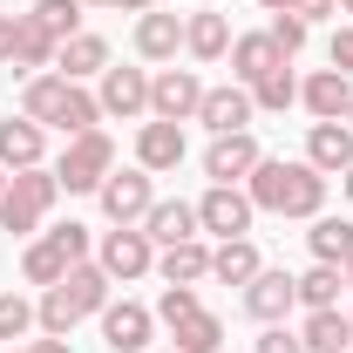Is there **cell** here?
<instances>
[{
    "instance_id": "cell-7",
    "label": "cell",
    "mask_w": 353,
    "mask_h": 353,
    "mask_svg": "<svg viewBox=\"0 0 353 353\" xmlns=\"http://www.w3.org/2000/svg\"><path fill=\"white\" fill-rule=\"evenodd\" d=\"M197 102H204V75H197V68H163V75H150V116H157V123H197Z\"/></svg>"
},
{
    "instance_id": "cell-19",
    "label": "cell",
    "mask_w": 353,
    "mask_h": 353,
    "mask_svg": "<svg viewBox=\"0 0 353 353\" xmlns=\"http://www.w3.org/2000/svg\"><path fill=\"white\" fill-rule=\"evenodd\" d=\"M183 54L190 61H224L231 54V21H224L218 7H204V14L183 21Z\"/></svg>"
},
{
    "instance_id": "cell-14",
    "label": "cell",
    "mask_w": 353,
    "mask_h": 353,
    "mask_svg": "<svg viewBox=\"0 0 353 353\" xmlns=\"http://www.w3.org/2000/svg\"><path fill=\"white\" fill-rule=\"evenodd\" d=\"M299 306V285H292V272H272L265 265L259 279L245 285V312L259 319V326H285V312Z\"/></svg>"
},
{
    "instance_id": "cell-50",
    "label": "cell",
    "mask_w": 353,
    "mask_h": 353,
    "mask_svg": "<svg viewBox=\"0 0 353 353\" xmlns=\"http://www.w3.org/2000/svg\"><path fill=\"white\" fill-rule=\"evenodd\" d=\"M340 14H353V0H340Z\"/></svg>"
},
{
    "instance_id": "cell-40",
    "label": "cell",
    "mask_w": 353,
    "mask_h": 353,
    "mask_svg": "<svg viewBox=\"0 0 353 353\" xmlns=\"http://www.w3.org/2000/svg\"><path fill=\"white\" fill-rule=\"evenodd\" d=\"M326 61H333L340 75H353V28H340V34H333V48H326Z\"/></svg>"
},
{
    "instance_id": "cell-15",
    "label": "cell",
    "mask_w": 353,
    "mask_h": 353,
    "mask_svg": "<svg viewBox=\"0 0 353 353\" xmlns=\"http://www.w3.org/2000/svg\"><path fill=\"white\" fill-rule=\"evenodd\" d=\"M136 163L150 176H170L176 163H183V123H157V116H150V123L136 130Z\"/></svg>"
},
{
    "instance_id": "cell-23",
    "label": "cell",
    "mask_w": 353,
    "mask_h": 353,
    "mask_svg": "<svg viewBox=\"0 0 353 353\" xmlns=\"http://www.w3.org/2000/svg\"><path fill=\"white\" fill-rule=\"evenodd\" d=\"M176 48H183V21L176 14H136V54L143 61H176Z\"/></svg>"
},
{
    "instance_id": "cell-27",
    "label": "cell",
    "mask_w": 353,
    "mask_h": 353,
    "mask_svg": "<svg viewBox=\"0 0 353 353\" xmlns=\"http://www.w3.org/2000/svg\"><path fill=\"white\" fill-rule=\"evenodd\" d=\"M299 340H306V353H347V347H353V319H347L340 306H326V312H306Z\"/></svg>"
},
{
    "instance_id": "cell-41",
    "label": "cell",
    "mask_w": 353,
    "mask_h": 353,
    "mask_svg": "<svg viewBox=\"0 0 353 353\" xmlns=\"http://www.w3.org/2000/svg\"><path fill=\"white\" fill-rule=\"evenodd\" d=\"M292 14H299V21H333V14H340V0H292Z\"/></svg>"
},
{
    "instance_id": "cell-20",
    "label": "cell",
    "mask_w": 353,
    "mask_h": 353,
    "mask_svg": "<svg viewBox=\"0 0 353 353\" xmlns=\"http://www.w3.org/2000/svg\"><path fill=\"white\" fill-rule=\"evenodd\" d=\"M157 272H163V285H204V279H211V245H204V238L163 245V252H157Z\"/></svg>"
},
{
    "instance_id": "cell-38",
    "label": "cell",
    "mask_w": 353,
    "mask_h": 353,
    "mask_svg": "<svg viewBox=\"0 0 353 353\" xmlns=\"http://www.w3.org/2000/svg\"><path fill=\"white\" fill-rule=\"evenodd\" d=\"M48 238L61 245V259H68V265H82V259H88V224H75V218H68V224H54Z\"/></svg>"
},
{
    "instance_id": "cell-3",
    "label": "cell",
    "mask_w": 353,
    "mask_h": 353,
    "mask_svg": "<svg viewBox=\"0 0 353 353\" xmlns=\"http://www.w3.org/2000/svg\"><path fill=\"white\" fill-rule=\"evenodd\" d=\"M54 197H61V183H54V170H48V163L14 170V176H7V197H0V231L34 238V231H41V218L54 211Z\"/></svg>"
},
{
    "instance_id": "cell-8",
    "label": "cell",
    "mask_w": 353,
    "mask_h": 353,
    "mask_svg": "<svg viewBox=\"0 0 353 353\" xmlns=\"http://www.w3.org/2000/svg\"><path fill=\"white\" fill-rule=\"evenodd\" d=\"M95 265L123 285V279H143V272H157V245L143 238V224H116L102 245H95Z\"/></svg>"
},
{
    "instance_id": "cell-46",
    "label": "cell",
    "mask_w": 353,
    "mask_h": 353,
    "mask_svg": "<svg viewBox=\"0 0 353 353\" xmlns=\"http://www.w3.org/2000/svg\"><path fill=\"white\" fill-rule=\"evenodd\" d=\"M7 176H14V170H0V197H7Z\"/></svg>"
},
{
    "instance_id": "cell-44",
    "label": "cell",
    "mask_w": 353,
    "mask_h": 353,
    "mask_svg": "<svg viewBox=\"0 0 353 353\" xmlns=\"http://www.w3.org/2000/svg\"><path fill=\"white\" fill-rule=\"evenodd\" d=\"M34 353H75L68 340H34Z\"/></svg>"
},
{
    "instance_id": "cell-43",
    "label": "cell",
    "mask_w": 353,
    "mask_h": 353,
    "mask_svg": "<svg viewBox=\"0 0 353 353\" xmlns=\"http://www.w3.org/2000/svg\"><path fill=\"white\" fill-rule=\"evenodd\" d=\"M109 7H123V14H150L157 0H109Z\"/></svg>"
},
{
    "instance_id": "cell-1",
    "label": "cell",
    "mask_w": 353,
    "mask_h": 353,
    "mask_svg": "<svg viewBox=\"0 0 353 353\" xmlns=\"http://www.w3.org/2000/svg\"><path fill=\"white\" fill-rule=\"evenodd\" d=\"M326 183H333V176H319L306 157H299V163L259 157V170L245 176V197H252L259 211H279V218H319V211H326Z\"/></svg>"
},
{
    "instance_id": "cell-17",
    "label": "cell",
    "mask_w": 353,
    "mask_h": 353,
    "mask_svg": "<svg viewBox=\"0 0 353 353\" xmlns=\"http://www.w3.org/2000/svg\"><path fill=\"white\" fill-rule=\"evenodd\" d=\"M143 238L163 252V245H183V238H204L197 231V204H183V197H157L150 204V218H143Z\"/></svg>"
},
{
    "instance_id": "cell-51",
    "label": "cell",
    "mask_w": 353,
    "mask_h": 353,
    "mask_svg": "<svg viewBox=\"0 0 353 353\" xmlns=\"http://www.w3.org/2000/svg\"><path fill=\"white\" fill-rule=\"evenodd\" d=\"M14 353H34V347H14Z\"/></svg>"
},
{
    "instance_id": "cell-47",
    "label": "cell",
    "mask_w": 353,
    "mask_h": 353,
    "mask_svg": "<svg viewBox=\"0 0 353 353\" xmlns=\"http://www.w3.org/2000/svg\"><path fill=\"white\" fill-rule=\"evenodd\" d=\"M340 272H347V285H353V259H347V265H340Z\"/></svg>"
},
{
    "instance_id": "cell-4",
    "label": "cell",
    "mask_w": 353,
    "mask_h": 353,
    "mask_svg": "<svg viewBox=\"0 0 353 353\" xmlns=\"http://www.w3.org/2000/svg\"><path fill=\"white\" fill-rule=\"evenodd\" d=\"M109 170H116V143H109L102 130L68 136V150L54 157V183H61V190H102Z\"/></svg>"
},
{
    "instance_id": "cell-5",
    "label": "cell",
    "mask_w": 353,
    "mask_h": 353,
    "mask_svg": "<svg viewBox=\"0 0 353 353\" xmlns=\"http://www.w3.org/2000/svg\"><path fill=\"white\" fill-rule=\"evenodd\" d=\"M252 218H259V204L245 197V183H211L204 197H197V231H211V238H252Z\"/></svg>"
},
{
    "instance_id": "cell-16",
    "label": "cell",
    "mask_w": 353,
    "mask_h": 353,
    "mask_svg": "<svg viewBox=\"0 0 353 353\" xmlns=\"http://www.w3.org/2000/svg\"><path fill=\"white\" fill-rule=\"evenodd\" d=\"M306 163L319 176H347L353 170V130L347 123H312L306 130Z\"/></svg>"
},
{
    "instance_id": "cell-30",
    "label": "cell",
    "mask_w": 353,
    "mask_h": 353,
    "mask_svg": "<svg viewBox=\"0 0 353 353\" xmlns=\"http://www.w3.org/2000/svg\"><path fill=\"white\" fill-rule=\"evenodd\" d=\"M21 279H28V285H61V279H68V259H61V245H54V238H34V245H28V252H21Z\"/></svg>"
},
{
    "instance_id": "cell-21",
    "label": "cell",
    "mask_w": 353,
    "mask_h": 353,
    "mask_svg": "<svg viewBox=\"0 0 353 353\" xmlns=\"http://www.w3.org/2000/svg\"><path fill=\"white\" fill-rule=\"evenodd\" d=\"M102 68H109V41H102V34H68V41H61V54H54V75H68V82H88V75H95V82H102Z\"/></svg>"
},
{
    "instance_id": "cell-18",
    "label": "cell",
    "mask_w": 353,
    "mask_h": 353,
    "mask_svg": "<svg viewBox=\"0 0 353 353\" xmlns=\"http://www.w3.org/2000/svg\"><path fill=\"white\" fill-rule=\"evenodd\" d=\"M48 157V130L28 123V116H7L0 123V170H34Z\"/></svg>"
},
{
    "instance_id": "cell-10",
    "label": "cell",
    "mask_w": 353,
    "mask_h": 353,
    "mask_svg": "<svg viewBox=\"0 0 353 353\" xmlns=\"http://www.w3.org/2000/svg\"><path fill=\"white\" fill-rule=\"evenodd\" d=\"M95 319H102V347H109V353H150V333H157V312H150V306L109 299Z\"/></svg>"
},
{
    "instance_id": "cell-33",
    "label": "cell",
    "mask_w": 353,
    "mask_h": 353,
    "mask_svg": "<svg viewBox=\"0 0 353 353\" xmlns=\"http://www.w3.org/2000/svg\"><path fill=\"white\" fill-rule=\"evenodd\" d=\"M75 319H82V312H75V299H68L61 285H48L41 306H34V326H41L48 340H68V333H75Z\"/></svg>"
},
{
    "instance_id": "cell-31",
    "label": "cell",
    "mask_w": 353,
    "mask_h": 353,
    "mask_svg": "<svg viewBox=\"0 0 353 353\" xmlns=\"http://www.w3.org/2000/svg\"><path fill=\"white\" fill-rule=\"evenodd\" d=\"M170 340H176V353H218L224 347V319L218 312H190V319L170 326Z\"/></svg>"
},
{
    "instance_id": "cell-25",
    "label": "cell",
    "mask_w": 353,
    "mask_h": 353,
    "mask_svg": "<svg viewBox=\"0 0 353 353\" xmlns=\"http://www.w3.org/2000/svg\"><path fill=\"white\" fill-rule=\"evenodd\" d=\"M54 54H61V41L48 34V28L34 21V14H21V41H14V68H21V75H48V68H54Z\"/></svg>"
},
{
    "instance_id": "cell-37",
    "label": "cell",
    "mask_w": 353,
    "mask_h": 353,
    "mask_svg": "<svg viewBox=\"0 0 353 353\" xmlns=\"http://www.w3.org/2000/svg\"><path fill=\"white\" fill-rule=\"evenodd\" d=\"M265 34H272V41H279V54L292 61V54L306 48V21H299V14H272V28H265Z\"/></svg>"
},
{
    "instance_id": "cell-22",
    "label": "cell",
    "mask_w": 353,
    "mask_h": 353,
    "mask_svg": "<svg viewBox=\"0 0 353 353\" xmlns=\"http://www.w3.org/2000/svg\"><path fill=\"white\" fill-rule=\"evenodd\" d=\"M279 61H285V54H279V41H272V34H231V82H259V75H272V68H279Z\"/></svg>"
},
{
    "instance_id": "cell-54",
    "label": "cell",
    "mask_w": 353,
    "mask_h": 353,
    "mask_svg": "<svg viewBox=\"0 0 353 353\" xmlns=\"http://www.w3.org/2000/svg\"><path fill=\"white\" fill-rule=\"evenodd\" d=\"M347 319H353V312H347Z\"/></svg>"
},
{
    "instance_id": "cell-24",
    "label": "cell",
    "mask_w": 353,
    "mask_h": 353,
    "mask_svg": "<svg viewBox=\"0 0 353 353\" xmlns=\"http://www.w3.org/2000/svg\"><path fill=\"white\" fill-rule=\"evenodd\" d=\"M259 272H265V259H259L252 238H224L218 252H211V279H218V285H252Z\"/></svg>"
},
{
    "instance_id": "cell-6",
    "label": "cell",
    "mask_w": 353,
    "mask_h": 353,
    "mask_svg": "<svg viewBox=\"0 0 353 353\" xmlns=\"http://www.w3.org/2000/svg\"><path fill=\"white\" fill-rule=\"evenodd\" d=\"M95 204H102V218H109V224H143V218H150V204H157V183H150L143 163H136V170H109V176H102V190H95Z\"/></svg>"
},
{
    "instance_id": "cell-13",
    "label": "cell",
    "mask_w": 353,
    "mask_h": 353,
    "mask_svg": "<svg viewBox=\"0 0 353 353\" xmlns=\"http://www.w3.org/2000/svg\"><path fill=\"white\" fill-rule=\"evenodd\" d=\"M299 102H306L312 123H347V109H353V75H340V68H312L306 82H299Z\"/></svg>"
},
{
    "instance_id": "cell-42",
    "label": "cell",
    "mask_w": 353,
    "mask_h": 353,
    "mask_svg": "<svg viewBox=\"0 0 353 353\" xmlns=\"http://www.w3.org/2000/svg\"><path fill=\"white\" fill-rule=\"evenodd\" d=\"M14 41H21V14H0V61H14Z\"/></svg>"
},
{
    "instance_id": "cell-28",
    "label": "cell",
    "mask_w": 353,
    "mask_h": 353,
    "mask_svg": "<svg viewBox=\"0 0 353 353\" xmlns=\"http://www.w3.org/2000/svg\"><path fill=\"white\" fill-rule=\"evenodd\" d=\"M306 245H312V259L319 265H347L353 259V218H312V231H306Z\"/></svg>"
},
{
    "instance_id": "cell-49",
    "label": "cell",
    "mask_w": 353,
    "mask_h": 353,
    "mask_svg": "<svg viewBox=\"0 0 353 353\" xmlns=\"http://www.w3.org/2000/svg\"><path fill=\"white\" fill-rule=\"evenodd\" d=\"M82 7H109V0H82Z\"/></svg>"
},
{
    "instance_id": "cell-11",
    "label": "cell",
    "mask_w": 353,
    "mask_h": 353,
    "mask_svg": "<svg viewBox=\"0 0 353 353\" xmlns=\"http://www.w3.org/2000/svg\"><path fill=\"white\" fill-rule=\"evenodd\" d=\"M259 136L252 130H231V136H211V150H204V176L211 183H245V176L259 170Z\"/></svg>"
},
{
    "instance_id": "cell-52",
    "label": "cell",
    "mask_w": 353,
    "mask_h": 353,
    "mask_svg": "<svg viewBox=\"0 0 353 353\" xmlns=\"http://www.w3.org/2000/svg\"><path fill=\"white\" fill-rule=\"evenodd\" d=\"M347 130H353V109H347Z\"/></svg>"
},
{
    "instance_id": "cell-35",
    "label": "cell",
    "mask_w": 353,
    "mask_h": 353,
    "mask_svg": "<svg viewBox=\"0 0 353 353\" xmlns=\"http://www.w3.org/2000/svg\"><path fill=\"white\" fill-rule=\"evenodd\" d=\"M34 333V306L21 292H0V340H28Z\"/></svg>"
},
{
    "instance_id": "cell-45",
    "label": "cell",
    "mask_w": 353,
    "mask_h": 353,
    "mask_svg": "<svg viewBox=\"0 0 353 353\" xmlns=\"http://www.w3.org/2000/svg\"><path fill=\"white\" fill-rule=\"evenodd\" d=\"M265 14H292V0H259Z\"/></svg>"
},
{
    "instance_id": "cell-29",
    "label": "cell",
    "mask_w": 353,
    "mask_h": 353,
    "mask_svg": "<svg viewBox=\"0 0 353 353\" xmlns=\"http://www.w3.org/2000/svg\"><path fill=\"white\" fill-rule=\"evenodd\" d=\"M292 285H299V306H306V312H326V306H340V292H347V272L312 259V272H299Z\"/></svg>"
},
{
    "instance_id": "cell-53",
    "label": "cell",
    "mask_w": 353,
    "mask_h": 353,
    "mask_svg": "<svg viewBox=\"0 0 353 353\" xmlns=\"http://www.w3.org/2000/svg\"><path fill=\"white\" fill-rule=\"evenodd\" d=\"M163 353H176V347H163Z\"/></svg>"
},
{
    "instance_id": "cell-9",
    "label": "cell",
    "mask_w": 353,
    "mask_h": 353,
    "mask_svg": "<svg viewBox=\"0 0 353 353\" xmlns=\"http://www.w3.org/2000/svg\"><path fill=\"white\" fill-rule=\"evenodd\" d=\"M95 102H102V123H136V116H150V75L143 68H102V88H95Z\"/></svg>"
},
{
    "instance_id": "cell-36",
    "label": "cell",
    "mask_w": 353,
    "mask_h": 353,
    "mask_svg": "<svg viewBox=\"0 0 353 353\" xmlns=\"http://www.w3.org/2000/svg\"><path fill=\"white\" fill-rule=\"evenodd\" d=\"M190 312H204L197 285H163V299H157V319H163V326H176V319H190Z\"/></svg>"
},
{
    "instance_id": "cell-32",
    "label": "cell",
    "mask_w": 353,
    "mask_h": 353,
    "mask_svg": "<svg viewBox=\"0 0 353 353\" xmlns=\"http://www.w3.org/2000/svg\"><path fill=\"white\" fill-rule=\"evenodd\" d=\"M252 102L272 109V116H285V109L299 102V75H292V61H279L272 75H259V82H252Z\"/></svg>"
},
{
    "instance_id": "cell-2",
    "label": "cell",
    "mask_w": 353,
    "mask_h": 353,
    "mask_svg": "<svg viewBox=\"0 0 353 353\" xmlns=\"http://www.w3.org/2000/svg\"><path fill=\"white\" fill-rule=\"evenodd\" d=\"M21 116L28 123H41V130H61V136H82L102 123V102L88 95L82 82H68V75H28V88H21Z\"/></svg>"
},
{
    "instance_id": "cell-34",
    "label": "cell",
    "mask_w": 353,
    "mask_h": 353,
    "mask_svg": "<svg viewBox=\"0 0 353 353\" xmlns=\"http://www.w3.org/2000/svg\"><path fill=\"white\" fill-rule=\"evenodd\" d=\"M34 21L54 41H68V34H82V0H34Z\"/></svg>"
},
{
    "instance_id": "cell-12",
    "label": "cell",
    "mask_w": 353,
    "mask_h": 353,
    "mask_svg": "<svg viewBox=\"0 0 353 353\" xmlns=\"http://www.w3.org/2000/svg\"><path fill=\"white\" fill-rule=\"evenodd\" d=\"M252 116H259V102H252V88H245V82L204 88V102H197V123H204V130H211V136L252 130Z\"/></svg>"
},
{
    "instance_id": "cell-39",
    "label": "cell",
    "mask_w": 353,
    "mask_h": 353,
    "mask_svg": "<svg viewBox=\"0 0 353 353\" xmlns=\"http://www.w3.org/2000/svg\"><path fill=\"white\" fill-rule=\"evenodd\" d=\"M259 353H306V340L285 333V326H265V333H259Z\"/></svg>"
},
{
    "instance_id": "cell-26",
    "label": "cell",
    "mask_w": 353,
    "mask_h": 353,
    "mask_svg": "<svg viewBox=\"0 0 353 353\" xmlns=\"http://www.w3.org/2000/svg\"><path fill=\"white\" fill-rule=\"evenodd\" d=\"M109 285H116V279H109V272H102V265L95 259H82V265H68V279H61V292H68V299H75V312H102L109 306Z\"/></svg>"
},
{
    "instance_id": "cell-48",
    "label": "cell",
    "mask_w": 353,
    "mask_h": 353,
    "mask_svg": "<svg viewBox=\"0 0 353 353\" xmlns=\"http://www.w3.org/2000/svg\"><path fill=\"white\" fill-rule=\"evenodd\" d=\"M340 183H347V197H353V170H347V176H340Z\"/></svg>"
}]
</instances>
